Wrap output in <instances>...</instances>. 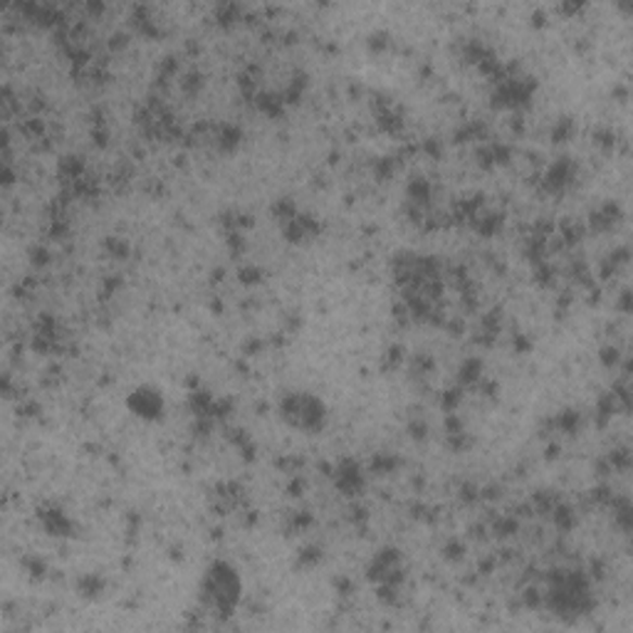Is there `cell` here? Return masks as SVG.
<instances>
[{
  "mask_svg": "<svg viewBox=\"0 0 633 633\" xmlns=\"http://www.w3.org/2000/svg\"><path fill=\"white\" fill-rule=\"evenodd\" d=\"M240 599V579L238 574L223 561H216L206 577H203V602L216 611H233V606Z\"/></svg>",
  "mask_w": 633,
  "mask_h": 633,
  "instance_id": "6da1fadb",
  "label": "cell"
}]
</instances>
